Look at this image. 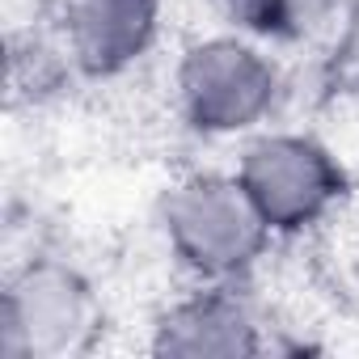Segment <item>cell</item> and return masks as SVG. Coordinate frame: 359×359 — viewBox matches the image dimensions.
<instances>
[{"label": "cell", "mask_w": 359, "mask_h": 359, "mask_svg": "<svg viewBox=\"0 0 359 359\" xmlns=\"http://www.w3.org/2000/svg\"><path fill=\"white\" fill-rule=\"evenodd\" d=\"M156 224L169 258L191 275V283L250 279L275 241L241 177L220 169L177 177L161 199Z\"/></svg>", "instance_id": "6da1fadb"}, {"label": "cell", "mask_w": 359, "mask_h": 359, "mask_svg": "<svg viewBox=\"0 0 359 359\" xmlns=\"http://www.w3.org/2000/svg\"><path fill=\"white\" fill-rule=\"evenodd\" d=\"M279 64L250 34H212L182 51L173 68L177 114L191 131L229 140L254 135L279 106Z\"/></svg>", "instance_id": "7a4b0ae2"}, {"label": "cell", "mask_w": 359, "mask_h": 359, "mask_svg": "<svg viewBox=\"0 0 359 359\" xmlns=\"http://www.w3.org/2000/svg\"><path fill=\"white\" fill-rule=\"evenodd\" d=\"M233 173L275 237H300L325 224L351 191L338 152L309 131H254Z\"/></svg>", "instance_id": "3957f363"}, {"label": "cell", "mask_w": 359, "mask_h": 359, "mask_svg": "<svg viewBox=\"0 0 359 359\" xmlns=\"http://www.w3.org/2000/svg\"><path fill=\"white\" fill-rule=\"evenodd\" d=\"M102 330L93 283L68 258H30L0 296V359H68Z\"/></svg>", "instance_id": "277c9868"}, {"label": "cell", "mask_w": 359, "mask_h": 359, "mask_svg": "<svg viewBox=\"0 0 359 359\" xmlns=\"http://www.w3.org/2000/svg\"><path fill=\"white\" fill-rule=\"evenodd\" d=\"M250 279L195 283L169 300L152 321V355L169 359H250L266 351L262 313L245 287Z\"/></svg>", "instance_id": "5b68a950"}, {"label": "cell", "mask_w": 359, "mask_h": 359, "mask_svg": "<svg viewBox=\"0 0 359 359\" xmlns=\"http://www.w3.org/2000/svg\"><path fill=\"white\" fill-rule=\"evenodd\" d=\"M165 0H60L55 43L72 72L89 81H114L131 72L161 39Z\"/></svg>", "instance_id": "8992f818"}]
</instances>
